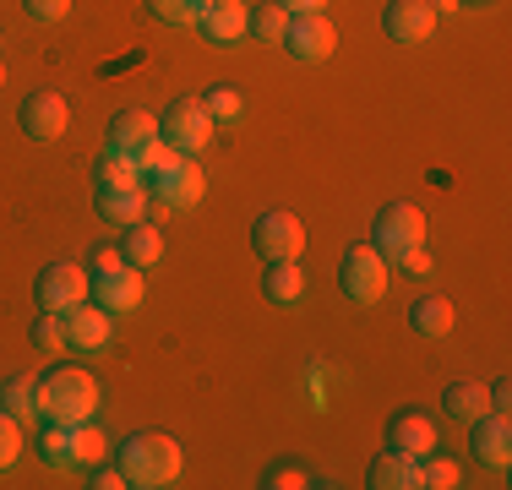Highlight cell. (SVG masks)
I'll return each mask as SVG.
<instances>
[{"instance_id": "obj_1", "label": "cell", "mask_w": 512, "mask_h": 490, "mask_svg": "<svg viewBox=\"0 0 512 490\" xmlns=\"http://www.w3.org/2000/svg\"><path fill=\"white\" fill-rule=\"evenodd\" d=\"M115 469L126 474V485H137V490H169V485H180L186 452H180L175 436L137 431V436H126L115 447Z\"/></svg>"}, {"instance_id": "obj_2", "label": "cell", "mask_w": 512, "mask_h": 490, "mask_svg": "<svg viewBox=\"0 0 512 490\" xmlns=\"http://www.w3.org/2000/svg\"><path fill=\"white\" fill-rule=\"evenodd\" d=\"M99 409V382L82 365H55L39 382V420H60V425H82Z\"/></svg>"}, {"instance_id": "obj_3", "label": "cell", "mask_w": 512, "mask_h": 490, "mask_svg": "<svg viewBox=\"0 0 512 490\" xmlns=\"http://www.w3.org/2000/svg\"><path fill=\"white\" fill-rule=\"evenodd\" d=\"M338 289L355 305H376L387 294V256L376 251V245H349V251L338 256Z\"/></svg>"}, {"instance_id": "obj_4", "label": "cell", "mask_w": 512, "mask_h": 490, "mask_svg": "<svg viewBox=\"0 0 512 490\" xmlns=\"http://www.w3.org/2000/svg\"><path fill=\"white\" fill-rule=\"evenodd\" d=\"M213 115L202 109V98H175V104L164 109V120H158V137H164L175 153H186V158H197L207 142H213Z\"/></svg>"}, {"instance_id": "obj_5", "label": "cell", "mask_w": 512, "mask_h": 490, "mask_svg": "<svg viewBox=\"0 0 512 490\" xmlns=\"http://www.w3.org/2000/svg\"><path fill=\"white\" fill-rule=\"evenodd\" d=\"M251 245L262 262H300V251H306V224H300L295 213H262L251 224Z\"/></svg>"}, {"instance_id": "obj_6", "label": "cell", "mask_w": 512, "mask_h": 490, "mask_svg": "<svg viewBox=\"0 0 512 490\" xmlns=\"http://www.w3.org/2000/svg\"><path fill=\"white\" fill-rule=\"evenodd\" d=\"M371 245L382 256H398L409 245H425V213L414 202H387L382 213L371 218Z\"/></svg>"}, {"instance_id": "obj_7", "label": "cell", "mask_w": 512, "mask_h": 490, "mask_svg": "<svg viewBox=\"0 0 512 490\" xmlns=\"http://www.w3.org/2000/svg\"><path fill=\"white\" fill-rule=\"evenodd\" d=\"M33 300H39V311H77V305H88V267L77 262H50L39 273V284H33Z\"/></svg>"}, {"instance_id": "obj_8", "label": "cell", "mask_w": 512, "mask_h": 490, "mask_svg": "<svg viewBox=\"0 0 512 490\" xmlns=\"http://www.w3.org/2000/svg\"><path fill=\"white\" fill-rule=\"evenodd\" d=\"M142 294H148V289H142V267H131V262L104 267V273H88V300H93V305H104L109 316L137 311Z\"/></svg>"}, {"instance_id": "obj_9", "label": "cell", "mask_w": 512, "mask_h": 490, "mask_svg": "<svg viewBox=\"0 0 512 490\" xmlns=\"http://www.w3.org/2000/svg\"><path fill=\"white\" fill-rule=\"evenodd\" d=\"M142 180H148V191H153L164 207H197L202 191H207L202 164H197V158H186V153H180L175 164H164V169H153V175H142Z\"/></svg>"}, {"instance_id": "obj_10", "label": "cell", "mask_w": 512, "mask_h": 490, "mask_svg": "<svg viewBox=\"0 0 512 490\" xmlns=\"http://www.w3.org/2000/svg\"><path fill=\"white\" fill-rule=\"evenodd\" d=\"M338 44V28L322 17V11H300V17H289L284 28V49L295 60H306V66H316V60H327Z\"/></svg>"}, {"instance_id": "obj_11", "label": "cell", "mask_w": 512, "mask_h": 490, "mask_svg": "<svg viewBox=\"0 0 512 490\" xmlns=\"http://www.w3.org/2000/svg\"><path fill=\"white\" fill-rule=\"evenodd\" d=\"M469 447H474V458H480L485 469L502 474L512 463V425H507V414L485 409L480 420H469Z\"/></svg>"}, {"instance_id": "obj_12", "label": "cell", "mask_w": 512, "mask_h": 490, "mask_svg": "<svg viewBox=\"0 0 512 490\" xmlns=\"http://www.w3.org/2000/svg\"><path fill=\"white\" fill-rule=\"evenodd\" d=\"M17 120H22V131H28L33 142H55V137H66L71 109H66V98H60V93H44V88H39V93L22 98Z\"/></svg>"}, {"instance_id": "obj_13", "label": "cell", "mask_w": 512, "mask_h": 490, "mask_svg": "<svg viewBox=\"0 0 512 490\" xmlns=\"http://www.w3.org/2000/svg\"><path fill=\"white\" fill-rule=\"evenodd\" d=\"M382 28H387L393 44H425L431 28H436V11H431V0H387Z\"/></svg>"}, {"instance_id": "obj_14", "label": "cell", "mask_w": 512, "mask_h": 490, "mask_svg": "<svg viewBox=\"0 0 512 490\" xmlns=\"http://www.w3.org/2000/svg\"><path fill=\"white\" fill-rule=\"evenodd\" d=\"M109 338H115V316L104 311V305H77V311H66V349H109Z\"/></svg>"}, {"instance_id": "obj_15", "label": "cell", "mask_w": 512, "mask_h": 490, "mask_svg": "<svg viewBox=\"0 0 512 490\" xmlns=\"http://www.w3.org/2000/svg\"><path fill=\"white\" fill-rule=\"evenodd\" d=\"M246 17H251L246 0H207V6L197 11V28L213 44H240L246 39Z\"/></svg>"}, {"instance_id": "obj_16", "label": "cell", "mask_w": 512, "mask_h": 490, "mask_svg": "<svg viewBox=\"0 0 512 490\" xmlns=\"http://www.w3.org/2000/svg\"><path fill=\"white\" fill-rule=\"evenodd\" d=\"M387 447L409 452V458H425V452L436 447V425H431V414H420V409H398L393 420H387Z\"/></svg>"}, {"instance_id": "obj_17", "label": "cell", "mask_w": 512, "mask_h": 490, "mask_svg": "<svg viewBox=\"0 0 512 490\" xmlns=\"http://www.w3.org/2000/svg\"><path fill=\"white\" fill-rule=\"evenodd\" d=\"M365 485H371V490H414V485H420V458H409V452L387 447L382 458L371 463Z\"/></svg>"}, {"instance_id": "obj_18", "label": "cell", "mask_w": 512, "mask_h": 490, "mask_svg": "<svg viewBox=\"0 0 512 490\" xmlns=\"http://www.w3.org/2000/svg\"><path fill=\"white\" fill-rule=\"evenodd\" d=\"M99 218L109 224H137V218H148V186H99Z\"/></svg>"}, {"instance_id": "obj_19", "label": "cell", "mask_w": 512, "mask_h": 490, "mask_svg": "<svg viewBox=\"0 0 512 490\" xmlns=\"http://www.w3.org/2000/svg\"><path fill=\"white\" fill-rule=\"evenodd\" d=\"M0 409H6L17 425H33V420H39V376L11 371L6 382H0Z\"/></svg>"}, {"instance_id": "obj_20", "label": "cell", "mask_w": 512, "mask_h": 490, "mask_svg": "<svg viewBox=\"0 0 512 490\" xmlns=\"http://www.w3.org/2000/svg\"><path fill=\"white\" fill-rule=\"evenodd\" d=\"M153 137H158V115H148V109H120L109 120V147H120V153H137Z\"/></svg>"}, {"instance_id": "obj_21", "label": "cell", "mask_w": 512, "mask_h": 490, "mask_svg": "<svg viewBox=\"0 0 512 490\" xmlns=\"http://www.w3.org/2000/svg\"><path fill=\"white\" fill-rule=\"evenodd\" d=\"M120 256H126L131 267H158V256H164V235H158V224L148 218H137V224H126V240H120Z\"/></svg>"}, {"instance_id": "obj_22", "label": "cell", "mask_w": 512, "mask_h": 490, "mask_svg": "<svg viewBox=\"0 0 512 490\" xmlns=\"http://www.w3.org/2000/svg\"><path fill=\"white\" fill-rule=\"evenodd\" d=\"M409 327L420 338H447L453 333V305H447L442 294H420V300L409 305Z\"/></svg>"}, {"instance_id": "obj_23", "label": "cell", "mask_w": 512, "mask_h": 490, "mask_svg": "<svg viewBox=\"0 0 512 490\" xmlns=\"http://www.w3.org/2000/svg\"><path fill=\"white\" fill-rule=\"evenodd\" d=\"M262 289H267V300H273V305H295L300 294H306V267H300V262H267Z\"/></svg>"}, {"instance_id": "obj_24", "label": "cell", "mask_w": 512, "mask_h": 490, "mask_svg": "<svg viewBox=\"0 0 512 490\" xmlns=\"http://www.w3.org/2000/svg\"><path fill=\"white\" fill-rule=\"evenodd\" d=\"M442 409L453 414V420L469 425V420H480V414L491 409V392H485L480 382H453V387L442 392Z\"/></svg>"}, {"instance_id": "obj_25", "label": "cell", "mask_w": 512, "mask_h": 490, "mask_svg": "<svg viewBox=\"0 0 512 490\" xmlns=\"http://www.w3.org/2000/svg\"><path fill=\"white\" fill-rule=\"evenodd\" d=\"M104 458H109V436L93 420H82L71 431V469H88V463H104Z\"/></svg>"}, {"instance_id": "obj_26", "label": "cell", "mask_w": 512, "mask_h": 490, "mask_svg": "<svg viewBox=\"0 0 512 490\" xmlns=\"http://www.w3.org/2000/svg\"><path fill=\"white\" fill-rule=\"evenodd\" d=\"M284 28H289V11L278 6V0H262V6L246 17V33L262 44H284Z\"/></svg>"}, {"instance_id": "obj_27", "label": "cell", "mask_w": 512, "mask_h": 490, "mask_svg": "<svg viewBox=\"0 0 512 490\" xmlns=\"http://www.w3.org/2000/svg\"><path fill=\"white\" fill-rule=\"evenodd\" d=\"M71 431H77V425L44 420V431L33 436V441H39V458H44V463H55V469H71Z\"/></svg>"}, {"instance_id": "obj_28", "label": "cell", "mask_w": 512, "mask_h": 490, "mask_svg": "<svg viewBox=\"0 0 512 490\" xmlns=\"http://www.w3.org/2000/svg\"><path fill=\"white\" fill-rule=\"evenodd\" d=\"M99 186H142L137 158L120 153V147H104V158H99Z\"/></svg>"}, {"instance_id": "obj_29", "label": "cell", "mask_w": 512, "mask_h": 490, "mask_svg": "<svg viewBox=\"0 0 512 490\" xmlns=\"http://www.w3.org/2000/svg\"><path fill=\"white\" fill-rule=\"evenodd\" d=\"M202 109L213 115V126H235V120L246 115V98H240L235 88H229V82H218V88H207Z\"/></svg>"}, {"instance_id": "obj_30", "label": "cell", "mask_w": 512, "mask_h": 490, "mask_svg": "<svg viewBox=\"0 0 512 490\" xmlns=\"http://www.w3.org/2000/svg\"><path fill=\"white\" fill-rule=\"evenodd\" d=\"M463 480V474H458V463L453 458H447V452H425V458H420V485H431V490H453Z\"/></svg>"}, {"instance_id": "obj_31", "label": "cell", "mask_w": 512, "mask_h": 490, "mask_svg": "<svg viewBox=\"0 0 512 490\" xmlns=\"http://www.w3.org/2000/svg\"><path fill=\"white\" fill-rule=\"evenodd\" d=\"M33 343H44V349H66V316H60V311H39V316H33Z\"/></svg>"}, {"instance_id": "obj_32", "label": "cell", "mask_w": 512, "mask_h": 490, "mask_svg": "<svg viewBox=\"0 0 512 490\" xmlns=\"http://www.w3.org/2000/svg\"><path fill=\"white\" fill-rule=\"evenodd\" d=\"M267 490H295V485H311V469L306 463H273V469L262 474Z\"/></svg>"}, {"instance_id": "obj_33", "label": "cell", "mask_w": 512, "mask_h": 490, "mask_svg": "<svg viewBox=\"0 0 512 490\" xmlns=\"http://www.w3.org/2000/svg\"><path fill=\"white\" fill-rule=\"evenodd\" d=\"M148 11L158 22H169V28H186V22H197V6L191 0H148Z\"/></svg>"}, {"instance_id": "obj_34", "label": "cell", "mask_w": 512, "mask_h": 490, "mask_svg": "<svg viewBox=\"0 0 512 490\" xmlns=\"http://www.w3.org/2000/svg\"><path fill=\"white\" fill-rule=\"evenodd\" d=\"M131 158H137V169H142V175H153V169H164V164H175V147H169L164 137H153L148 147H137V153H131Z\"/></svg>"}, {"instance_id": "obj_35", "label": "cell", "mask_w": 512, "mask_h": 490, "mask_svg": "<svg viewBox=\"0 0 512 490\" xmlns=\"http://www.w3.org/2000/svg\"><path fill=\"white\" fill-rule=\"evenodd\" d=\"M17 452H22V425L0 409V469H11V463H17Z\"/></svg>"}, {"instance_id": "obj_36", "label": "cell", "mask_w": 512, "mask_h": 490, "mask_svg": "<svg viewBox=\"0 0 512 490\" xmlns=\"http://www.w3.org/2000/svg\"><path fill=\"white\" fill-rule=\"evenodd\" d=\"M22 11H28L33 22H60L71 11V0H22Z\"/></svg>"}, {"instance_id": "obj_37", "label": "cell", "mask_w": 512, "mask_h": 490, "mask_svg": "<svg viewBox=\"0 0 512 490\" xmlns=\"http://www.w3.org/2000/svg\"><path fill=\"white\" fill-rule=\"evenodd\" d=\"M393 262L404 267V273H414V278L431 273V251H425V245H409V251H398V256H393Z\"/></svg>"}, {"instance_id": "obj_38", "label": "cell", "mask_w": 512, "mask_h": 490, "mask_svg": "<svg viewBox=\"0 0 512 490\" xmlns=\"http://www.w3.org/2000/svg\"><path fill=\"white\" fill-rule=\"evenodd\" d=\"M93 490H120V485H126V474H120V469H109V463H93V480H88Z\"/></svg>"}, {"instance_id": "obj_39", "label": "cell", "mask_w": 512, "mask_h": 490, "mask_svg": "<svg viewBox=\"0 0 512 490\" xmlns=\"http://www.w3.org/2000/svg\"><path fill=\"white\" fill-rule=\"evenodd\" d=\"M126 262V256H120V245H99V251H93V267L88 273H104V267H120Z\"/></svg>"}, {"instance_id": "obj_40", "label": "cell", "mask_w": 512, "mask_h": 490, "mask_svg": "<svg viewBox=\"0 0 512 490\" xmlns=\"http://www.w3.org/2000/svg\"><path fill=\"white\" fill-rule=\"evenodd\" d=\"M485 392H491V409H496V414H507V409H512V387H507V382H491Z\"/></svg>"}, {"instance_id": "obj_41", "label": "cell", "mask_w": 512, "mask_h": 490, "mask_svg": "<svg viewBox=\"0 0 512 490\" xmlns=\"http://www.w3.org/2000/svg\"><path fill=\"white\" fill-rule=\"evenodd\" d=\"M278 6H284V11H289V17H300V11H322V6H327V0H278Z\"/></svg>"}, {"instance_id": "obj_42", "label": "cell", "mask_w": 512, "mask_h": 490, "mask_svg": "<svg viewBox=\"0 0 512 490\" xmlns=\"http://www.w3.org/2000/svg\"><path fill=\"white\" fill-rule=\"evenodd\" d=\"M463 0H431V11H458Z\"/></svg>"}, {"instance_id": "obj_43", "label": "cell", "mask_w": 512, "mask_h": 490, "mask_svg": "<svg viewBox=\"0 0 512 490\" xmlns=\"http://www.w3.org/2000/svg\"><path fill=\"white\" fill-rule=\"evenodd\" d=\"M191 6H197V11H202V6H207V0H191Z\"/></svg>"}, {"instance_id": "obj_44", "label": "cell", "mask_w": 512, "mask_h": 490, "mask_svg": "<svg viewBox=\"0 0 512 490\" xmlns=\"http://www.w3.org/2000/svg\"><path fill=\"white\" fill-rule=\"evenodd\" d=\"M0 44H6V39H0Z\"/></svg>"}]
</instances>
